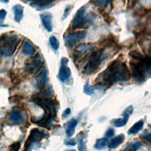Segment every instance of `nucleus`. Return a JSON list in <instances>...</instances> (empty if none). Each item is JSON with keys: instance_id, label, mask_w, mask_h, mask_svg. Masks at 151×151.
Here are the masks:
<instances>
[{"instance_id": "obj_1", "label": "nucleus", "mask_w": 151, "mask_h": 151, "mask_svg": "<svg viewBox=\"0 0 151 151\" xmlns=\"http://www.w3.org/2000/svg\"><path fill=\"white\" fill-rule=\"evenodd\" d=\"M130 73L126 63L119 59L113 61L96 78L97 86L104 87L115 83L128 81Z\"/></svg>"}, {"instance_id": "obj_2", "label": "nucleus", "mask_w": 151, "mask_h": 151, "mask_svg": "<svg viewBox=\"0 0 151 151\" xmlns=\"http://www.w3.org/2000/svg\"><path fill=\"white\" fill-rule=\"evenodd\" d=\"M130 58V67L132 76L134 80L139 83L144 82L147 76H150L151 60L149 55H144L137 50L129 52Z\"/></svg>"}, {"instance_id": "obj_3", "label": "nucleus", "mask_w": 151, "mask_h": 151, "mask_svg": "<svg viewBox=\"0 0 151 151\" xmlns=\"http://www.w3.org/2000/svg\"><path fill=\"white\" fill-rule=\"evenodd\" d=\"M86 10L87 6L85 5L78 9L70 23L72 29L88 28L93 24L96 15L93 12L86 14Z\"/></svg>"}, {"instance_id": "obj_4", "label": "nucleus", "mask_w": 151, "mask_h": 151, "mask_svg": "<svg viewBox=\"0 0 151 151\" xmlns=\"http://www.w3.org/2000/svg\"><path fill=\"white\" fill-rule=\"evenodd\" d=\"M20 37L15 34H4L0 36V54L10 57L15 52L19 42Z\"/></svg>"}, {"instance_id": "obj_5", "label": "nucleus", "mask_w": 151, "mask_h": 151, "mask_svg": "<svg viewBox=\"0 0 151 151\" xmlns=\"http://www.w3.org/2000/svg\"><path fill=\"white\" fill-rule=\"evenodd\" d=\"M106 57L107 55L104 48H100L94 51H93L83 67V73L86 75H91L95 73Z\"/></svg>"}, {"instance_id": "obj_6", "label": "nucleus", "mask_w": 151, "mask_h": 151, "mask_svg": "<svg viewBox=\"0 0 151 151\" xmlns=\"http://www.w3.org/2000/svg\"><path fill=\"white\" fill-rule=\"evenodd\" d=\"M47 137V133L38 128L32 129L25 143L23 151H31L34 145Z\"/></svg>"}, {"instance_id": "obj_7", "label": "nucleus", "mask_w": 151, "mask_h": 151, "mask_svg": "<svg viewBox=\"0 0 151 151\" xmlns=\"http://www.w3.org/2000/svg\"><path fill=\"white\" fill-rule=\"evenodd\" d=\"M32 101L37 105L42 107L45 112L50 113L54 118L57 115V104L55 101L52 100L51 99H41L35 96H32Z\"/></svg>"}, {"instance_id": "obj_8", "label": "nucleus", "mask_w": 151, "mask_h": 151, "mask_svg": "<svg viewBox=\"0 0 151 151\" xmlns=\"http://www.w3.org/2000/svg\"><path fill=\"white\" fill-rule=\"evenodd\" d=\"M44 63L42 55L38 52L26 64L25 70L29 74H36L41 69Z\"/></svg>"}, {"instance_id": "obj_9", "label": "nucleus", "mask_w": 151, "mask_h": 151, "mask_svg": "<svg viewBox=\"0 0 151 151\" xmlns=\"http://www.w3.org/2000/svg\"><path fill=\"white\" fill-rule=\"evenodd\" d=\"M87 34V32L86 31H80L67 34L64 38L65 44L67 47H70L76 42L84 39Z\"/></svg>"}, {"instance_id": "obj_10", "label": "nucleus", "mask_w": 151, "mask_h": 151, "mask_svg": "<svg viewBox=\"0 0 151 151\" xmlns=\"http://www.w3.org/2000/svg\"><path fill=\"white\" fill-rule=\"evenodd\" d=\"M94 45L91 43L81 44L78 45L74 50L73 54V58L74 61L87 55L89 52L93 51Z\"/></svg>"}, {"instance_id": "obj_11", "label": "nucleus", "mask_w": 151, "mask_h": 151, "mask_svg": "<svg viewBox=\"0 0 151 151\" xmlns=\"http://www.w3.org/2000/svg\"><path fill=\"white\" fill-rule=\"evenodd\" d=\"M68 63V58L63 57L61 59V66L58 72V78L62 82H65L71 77V70L67 66Z\"/></svg>"}, {"instance_id": "obj_12", "label": "nucleus", "mask_w": 151, "mask_h": 151, "mask_svg": "<svg viewBox=\"0 0 151 151\" xmlns=\"http://www.w3.org/2000/svg\"><path fill=\"white\" fill-rule=\"evenodd\" d=\"M54 117H52L50 113L45 112L44 116L38 119H31V122L40 126L45 127V128H49L51 127L52 122L54 121Z\"/></svg>"}, {"instance_id": "obj_13", "label": "nucleus", "mask_w": 151, "mask_h": 151, "mask_svg": "<svg viewBox=\"0 0 151 151\" xmlns=\"http://www.w3.org/2000/svg\"><path fill=\"white\" fill-rule=\"evenodd\" d=\"M133 107L132 106H129V107H127L123 113V118L117 119L113 120L114 125L117 127H120L125 126L127 122L128 121L129 116L133 113Z\"/></svg>"}, {"instance_id": "obj_14", "label": "nucleus", "mask_w": 151, "mask_h": 151, "mask_svg": "<svg viewBox=\"0 0 151 151\" xmlns=\"http://www.w3.org/2000/svg\"><path fill=\"white\" fill-rule=\"evenodd\" d=\"M58 0H34L31 6L37 10L40 11L50 8Z\"/></svg>"}, {"instance_id": "obj_15", "label": "nucleus", "mask_w": 151, "mask_h": 151, "mask_svg": "<svg viewBox=\"0 0 151 151\" xmlns=\"http://www.w3.org/2000/svg\"><path fill=\"white\" fill-rule=\"evenodd\" d=\"M9 120L14 123L21 124L24 121V118L20 110L17 107H13L9 116Z\"/></svg>"}, {"instance_id": "obj_16", "label": "nucleus", "mask_w": 151, "mask_h": 151, "mask_svg": "<svg viewBox=\"0 0 151 151\" xmlns=\"http://www.w3.org/2000/svg\"><path fill=\"white\" fill-rule=\"evenodd\" d=\"M40 19L42 22V25L44 28L48 32H51L52 30V15L51 13L48 12H45L40 14Z\"/></svg>"}, {"instance_id": "obj_17", "label": "nucleus", "mask_w": 151, "mask_h": 151, "mask_svg": "<svg viewBox=\"0 0 151 151\" xmlns=\"http://www.w3.org/2000/svg\"><path fill=\"white\" fill-rule=\"evenodd\" d=\"M99 45L101 47L100 48H110V47H117V42L116 41V38L112 35H108L103 38H102L99 42Z\"/></svg>"}, {"instance_id": "obj_18", "label": "nucleus", "mask_w": 151, "mask_h": 151, "mask_svg": "<svg viewBox=\"0 0 151 151\" xmlns=\"http://www.w3.org/2000/svg\"><path fill=\"white\" fill-rule=\"evenodd\" d=\"M37 87L40 89L42 90L47 87V71L44 70L36 77L35 78Z\"/></svg>"}, {"instance_id": "obj_19", "label": "nucleus", "mask_w": 151, "mask_h": 151, "mask_svg": "<svg viewBox=\"0 0 151 151\" xmlns=\"http://www.w3.org/2000/svg\"><path fill=\"white\" fill-rule=\"evenodd\" d=\"M21 52L26 56H31L35 52V48L29 40H25L22 44Z\"/></svg>"}, {"instance_id": "obj_20", "label": "nucleus", "mask_w": 151, "mask_h": 151, "mask_svg": "<svg viewBox=\"0 0 151 151\" xmlns=\"http://www.w3.org/2000/svg\"><path fill=\"white\" fill-rule=\"evenodd\" d=\"M12 11L14 12L15 21L17 22H19L24 15V7L19 4L15 5L12 7Z\"/></svg>"}, {"instance_id": "obj_21", "label": "nucleus", "mask_w": 151, "mask_h": 151, "mask_svg": "<svg viewBox=\"0 0 151 151\" xmlns=\"http://www.w3.org/2000/svg\"><path fill=\"white\" fill-rule=\"evenodd\" d=\"M77 124V121L75 119H72L67 123L65 127V133L68 137H71L74 134Z\"/></svg>"}, {"instance_id": "obj_22", "label": "nucleus", "mask_w": 151, "mask_h": 151, "mask_svg": "<svg viewBox=\"0 0 151 151\" xmlns=\"http://www.w3.org/2000/svg\"><path fill=\"white\" fill-rule=\"evenodd\" d=\"M124 139H125V136L124 134H120L116 136L115 137L113 138L110 140L108 145L110 149H113L118 147L120 145H121L124 142Z\"/></svg>"}, {"instance_id": "obj_23", "label": "nucleus", "mask_w": 151, "mask_h": 151, "mask_svg": "<svg viewBox=\"0 0 151 151\" xmlns=\"http://www.w3.org/2000/svg\"><path fill=\"white\" fill-rule=\"evenodd\" d=\"M85 134L83 132H81L77 135L78 142V151H87V147L86 142H84Z\"/></svg>"}, {"instance_id": "obj_24", "label": "nucleus", "mask_w": 151, "mask_h": 151, "mask_svg": "<svg viewBox=\"0 0 151 151\" xmlns=\"http://www.w3.org/2000/svg\"><path fill=\"white\" fill-rule=\"evenodd\" d=\"M144 122L143 120H140L136 122L128 130V133L129 134H133L137 133L143 127Z\"/></svg>"}, {"instance_id": "obj_25", "label": "nucleus", "mask_w": 151, "mask_h": 151, "mask_svg": "<svg viewBox=\"0 0 151 151\" xmlns=\"http://www.w3.org/2000/svg\"><path fill=\"white\" fill-rule=\"evenodd\" d=\"M113 0H91L90 3L101 8H106L112 4Z\"/></svg>"}, {"instance_id": "obj_26", "label": "nucleus", "mask_w": 151, "mask_h": 151, "mask_svg": "<svg viewBox=\"0 0 151 151\" xmlns=\"http://www.w3.org/2000/svg\"><path fill=\"white\" fill-rule=\"evenodd\" d=\"M108 144V140L106 138H101L96 141L94 147L98 150H101L106 148Z\"/></svg>"}, {"instance_id": "obj_27", "label": "nucleus", "mask_w": 151, "mask_h": 151, "mask_svg": "<svg viewBox=\"0 0 151 151\" xmlns=\"http://www.w3.org/2000/svg\"><path fill=\"white\" fill-rule=\"evenodd\" d=\"M141 147V143L139 142H134L129 144L123 151H137Z\"/></svg>"}, {"instance_id": "obj_28", "label": "nucleus", "mask_w": 151, "mask_h": 151, "mask_svg": "<svg viewBox=\"0 0 151 151\" xmlns=\"http://www.w3.org/2000/svg\"><path fill=\"white\" fill-rule=\"evenodd\" d=\"M99 9L100 10H99V12L103 16L104 21L107 24H110L112 22V21H113V18L111 15H110V14L109 13H107L106 11H105L103 9L100 8Z\"/></svg>"}, {"instance_id": "obj_29", "label": "nucleus", "mask_w": 151, "mask_h": 151, "mask_svg": "<svg viewBox=\"0 0 151 151\" xmlns=\"http://www.w3.org/2000/svg\"><path fill=\"white\" fill-rule=\"evenodd\" d=\"M49 42H50V44L51 48L54 50L57 51L58 49L60 43H59L58 39L55 36H54V35L51 36L49 38Z\"/></svg>"}, {"instance_id": "obj_30", "label": "nucleus", "mask_w": 151, "mask_h": 151, "mask_svg": "<svg viewBox=\"0 0 151 151\" xmlns=\"http://www.w3.org/2000/svg\"><path fill=\"white\" fill-rule=\"evenodd\" d=\"M84 93L87 95H91L93 93V88L90 86L88 81H87L84 86Z\"/></svg>"}, {"instance_id": "obj_31", "label": "nucleus", "mask_w": 151, "mask_h": 151, "mask_svg": "<svg viewBox=\"0 0 151 151\" xmlns=\"http://www.w3.org/2000/svg\"><path fill=\"white\" fill-rule=\"evenodd\" d=\"M21 143L19 142H14L9 146L8 151H19Z\"/></svg>"}, {"instance_id": "obj_32", "label": "nucleus", "mask_w": 151, "mask_h": 151, "mask_svg": "<svg viewBox=\"0 0 151 151\" xmlns=\"http://www.w3.org/2000/svg\"><path fill=\"white\" fill-rule=\"evenodd\" d=\"M73 8V6L72 5H68L65 7V8L64 9V14H63V17H62L63 19H65L68 16V15H69V14H70V12L71 11Z\"/></svg>"}, {"instance_id": "obj_33", "label": "nucleus", "mask_w": 151, "mask_h": 151, "mask_svg": "<svg viewBox=\"0 0 151 151\" xmlns=\"http://www.w3.org/2000/svg\"><path fill=\"white\" fill-rule=\"evenodd\" d=\"M147 14V9L145 8H140L136 11V14L139 17H143L146 15Z\"/></svg>"}, {"instance_id": "obj_34", "label": "nucleus", "mask_w": 151, "mask_h": 151, "mask_svg": "<svg viewBox=\"0 0 151 151\" xmlns=\"http://www.w3.org/2000/svg\"><path fill=\"white\" fill-rule=\"evenodd\" d=\"M6 14V11L4 9H0V22H2L5 20Z\"/></svg>"}, {"instance_id": "obj_35", "label": "nucleus", "mask_w": 151, "mask_h": 151, "mask_svg": "<svg viewBox=\"0 0 151 151\" xmlns=\"http://www.w3.org/2000/svg\"><path fill=\"white\" fill-rule=\"evenodd\" d=\"M114 134V129H112V128H110L106 132L105 136L107 137H112Z\"/></svg>"}, {"instance_id": "obj_36", "label": "nucleus", "mask_w": 151, "mask_h": 151, "mask_svg": "<svg viewBox=\"0 0 151 151\" xmlns=\"http://www.w3.org/2000/svg\"><path fill=\"white\" fill-rule=\"evenodd\" d=\"M140 138L142 139L143 140H144L145 141L148 142L149 143H150V134L149 133H147V134L142 135Z\"/></svg>"}, {"instance_id": "obj_37", "label": "nucleus", "mask_w": 151, "mask_h": 151, "mask_svg": "<svg viewBox=\"0 0 151 151\" xmlns=\"http://www.w3.org/2000/svg\"><path fill=\"white\" fill-rule=\"evenodd\" d=\"M65 144L66 145H68V146H73L76 145V140L74 139H70L68 140L65 141Z\"/></svg>"}, {"instance_id": "obj_38", "label": "nucleus", "mask_w": 151, "mask_h": 151, "mask_svg": "<svg viewBox=\"0 0 151 151\" xmlns=\"http://www.w3.org/2000/svg\"><path fill=\"white\" fill-rule=\"evenodd\" d=\"M138 0H127V3H128V6L130 8H133V6H135L136 3L137 2Z\"/></svg>"}, {"instance_id": "obj_39", "label": "nucleus", "mask_w": 151, "mask_h": 151, "mask_svg": "<svg viewBox=\"0 0 151 151\" xmlns=\"http://www.w3.org/2000/svg\"><path fill=\"white\" fill-rule=\"evenodd\" d=\"M70 113H71V110H70V108H67V109H66L64 110V113H63V117H66V116H68Z\"/></svg>"}, {"instance_id": "obj_40", "label": "nucleus", "mask_w": 151, "mask_h": 151, "mask_svg": "<svg viewBox=\"0 0 151 151\" xmlns=\"http://www.w3.org/2000/svg\"><path fill=\"white\" fill-rule=\"evenodd\" d=\"M0 2L6 4V3H8L9 2V0H0Z\"/></svg>"}, {"instance_id": "obj_41", "label": "nucleus", "mask_w": 151, "mask_h": 151, "mask_svg": "<svg viewBox=\"0 0 151 151\" xmlns=\"http://www.w3.org/2000/svg\"><path fill=\"white\" fill-rule=\"evenodd\" d=\"M21 1L24 2H25V3H27V2H30V1H31L32 0H21Z\"/></svg>"}, {"instance_id": "obj_42", "label": "nucleus", "mask_w": 151, "mask_h": 151, "mask_svg": "<svg viewBox=\"0 0 151 151\" xmlns=\"http://www.w3.org/2000/svg\"><path fill=\"white\" fill-rule=\"evenodd\" d=\"M65 151H76V150H74V149H72V150H65Z\"/></svg>"}]
</instances>
